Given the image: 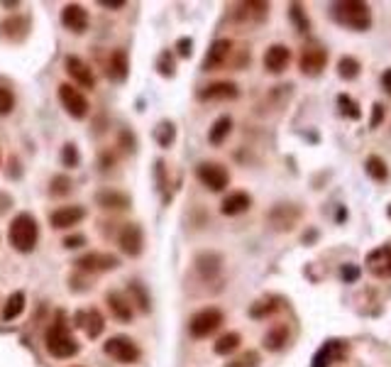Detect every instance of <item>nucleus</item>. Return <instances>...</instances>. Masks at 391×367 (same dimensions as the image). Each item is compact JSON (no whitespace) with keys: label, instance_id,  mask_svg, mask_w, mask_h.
Returning a JSON list of instances; mask_svg holds the SVG:
<instances>
[{"label":"nucleus","instance_id":"nucleus-1","mask_svg":"<svg viewBox=\"0 0 391 367\" xmlns=\"http://www.w3.org/2000/svg\"><path fill=\"white\" fill-rule=\"evenodd\" d=\"M330 17L338 25L352 32H367L372 27V10L362 0H342V3H333L330 6Z\"/></svg>","mask_w":391,"mask_h":367},{"label":"nucleus","instance_id":"nucleus-2","mask_svg":"<svg viewBox=\"0 0 391 367\" xmlns=\"http://www.w3.org/2000/svg\"><path fill=\"white\" fill-rule=\"evenodd\" d=\"M8 240L17 253L27 255L35 250L37 240H40V225H37L35 216L30 213H20V216L12 218L10 228H8Z\"/></svg>","mask_w":391,"mask_h":367},{"label":"nucleus","instance_id":"nucleus-3","mask_svg":"<svg viewBox=\"0 0 391 367\" xmlns=\"http://www.w3.org/2000/svg\"><path fill=\"white\" fill-rule=\"evenodd\" d=\"M46 350H49V355L59 357V360H67V357H73L78 352L76 338L69 333L62 316H59L57 323H52V328L46 331Z\"/></svg>","mask_w":391,"mask_h":367},{"label":"nucleus","instance_id":"nucleus-4","mask_svg":"<svg viewBox=\"0 0 391 367\" xmlns=\"http://www.w3.org/2000/svg\"><path fill=\"white\" fill-rule=\"evenodd\" d=\"M223 311L216 309V306H208V309H201L198 314L191 316L189 321V333L193 338H208L223 326Z\"/></svg>","mask_w":391,"mask_h":367},{"label":"nucleus","instance_id":"nucleus-5","mask_svg":"<svg viewBox=\"0 0 391 367\" xmlns=\"http://www.w3.org/2000/svg\"><path fill=\"white\" fill-rule=\"evenodd\" d=\"M103 350H105V355L123 362V365H134V362L142 357V350L137 348V343L128 336H113L110 341H105Z\"/></svg>","mask_w":391,"mask_h":367},{"label":"nucleus","instance_id":"nucleus-6","mask_svg":"<svg viewBox=\"0 0 391 367\" xmlns=\"http://www.w3.org/2000/svg\"><path fill=\"white\" fill-rule=\"evenodd\" d=\"M196 176L201 181L203 187L211 189V191H223V189L230 184V174L223 164L218 162H201L196 167Z\"/></svg>","mask_w":391,"mask_h":367},{"label":"nucleus","instance_id":"nucleus-7","mask_svg":"<svg viewBox=\"0 0 391 367\" xmlns=\"http://www.w3.org/2000/svg\"><path fill=\"white\" fill-rule=\"evenodd\" d=\"M325 64H328V52H325V47L318 44V42H309L299 59L301 71H304L306 76H318V74H323Z\"/></svg>","mask_w":391,"mask_h":367},{"label":"nucleus","instance_id":"nucleus-8","mask_svg":"<svg viewBox=\"0 0 391 367\" xmlns=\"http://www.w3.org/2000/svg\"><path fill=\"white\" fill-rule=\"evenodd\" d=\"M59 101H62V105L67 108V113L71 115V118L83 120L88 115L86 96H83L78 88H73L71 83H62V86H59Z\"/></svg>","mask_w":391,"mask_h":367},{"label":"nucleus","instance_id":"nucleus-9","mask_svg":"<svg viewBox=\"0 0 391 367\" xmlns=\"http://www.w3.org/2000/svg\"><path fill=\"white\" fill-rule=\"evenodd\" d=\"M367 272L376 280H389L391 277V245H381V248L372 250L365 259Z\"/></svg>","mask_w":391,"mask_h":367},{"label":"nucleus","instance_id":"nucleus-10","mask_svg":"<svg viewBox=\"0 0 391 367\" xmlns=\"http://www.w3.org/2000/svg\"><path fill=\"white\" fill-rule=\"evenodd\" d=\"M301 221V208L293 206V203H279V206H274L272 211H269V223H272V228H277V230H291L296 223Z\"/></svg>","mask_w":391,"mask_h":367},{"label":"nucleus","instance_id":"nucleus-11","mask_svg":"<svg viewBox=\"0 0 391 367\" xmlns=\"http://www.w3.org/2000/svg\"><path fill=\"white\" fill-rule=\"evenodd\" d=\"M62 25L73 35H83L88 30V10L78 3H69L62 10Z\"/></svg>","mask_w":391,"mask_h":367},{"label":"nucleus","instance_id":"nucleus-12","mask_svg":"<svg viewBox=\"0 0 391 367\" xmlns=\"http://www.w3.org/2000/svg\"><path fill=\"white\" fill-rule=\"evenodd\" d=\"M118 264L120 259L108 253H88L76 259V267L83 272H105V269H115Z\"/></svg>","mask_w":391,"mask_h":367},{"label":"nucleus","instance_id":"nucleus-13","mask_svg":"<svg viewBox=\"0 0 391 367\" xmlns=\"http://www.w3.org/2000/svg\"><path fill=\"white\" fill-rule=\"evenodd\" d=\"M118 243H120V248H123L125 255H130V257H137V255L142 253V245H144L142 228H139L137 223H128V225L120 230Z\"/></svg>","mask_w":391,"mask_h":367},{"label":"nucleus","instance_id":"nucleus-14","mask_svg":"<svg viewBox=\"0 0 391 367\" xmlns=\"http://www.w3.org/2000/svg\"><path fill=\"white\" fill-rule=\"evenodd\" d=\"M347 343L345 341H325L323 348L315 352L313 357V367H330L333 362H340L347 355Z\"/></svg>","mask_w":391,"mask_h":367},{"label":"nucleus","instance_id":"nucleus-15","mask_svg":"<svg viewBox=\"0 0 391 367\" xmlns=\"http://www.w3.org/2000/svg\"><path fill=\"white\" fill-rule=\"evenodd\" d=\"M86 218V208L83 206H62L54 213H49V223L57 230H67V228H73Z\"/></svg>","mask_w":391,"mask_h":367},{"label":"nucleus","instance_id":"nucleus-16","mask_svg":"<svg viewBox=\"0 0 391 367\" xmlns=\"http://www.w3.org/2000/svg\"><path fill=\"white\" fill-rule=\"evenodd\" d=\"M240 96V88L232 81H216L208 83L198 91V99L201 101H235Z\"/></svg>","mask_w":391,"mask_h":367},{"label":"nucleus","instance_id":"nucleus-17","mask_svg":"<svg viewBox=\"0 0 391 367\" xmlns=\"http://www.w3.org/2000/svg\"><path fill=\"white\" fill-rule=\"evenodd\" d=\"M232 54V42L230 40H216L208 49L206 59H203V71H216V69L225 67L227 57Z\"/></svg>","mask_w":391,"mask_h":367},{"label":"nucleus","instance_id":"nucleus-18","mask_svg":"<svg viewBox=\"0 0 391 367\" xmlns=\"http://www.w3.org/2000/svg\"><path fill=\"white\" fill-rule=\"evenodd\" d=\"M262 62L269 74H281L284 69L288 67V62H291V49H288L286 44H272V47L264 52Z\"/></svg>","mask_w":391,"mask_h":367},{"label":"nucleus","instance_id":"nucleus-19","mask_svg":"<svg viewBox=\"0 0 391 367\" xmlns=\"http://www.w3.org/2000/svg\"><path fill=\"white\" fill-rule=\"evenodd\" d=\"M64 67H67V74L83 88H96V76L88 69L86 62H81L78 57H67L64 59Z\"/></svg>","mask_w":391,"mask_h":367},{"label":"nucleus","instance_id":"nucleus-20","mask_svg":"<svg viewBox=\"0 0 391 367\" xmlns=\"http://www.w3.org/2000/svg\"><path fill=\"white\" fill-rule=\"evenodd\" d=\"M250 206H252V196L245 191H235V194H230V196L223 198L220 213L223 216H240V213L250 211Z\"/></svg>","mask_w":391,"mask_h":367},{"label":"nucleus","instance_id":"nucleus-21","mask_svg":"<svg viewBox=\"0 0 391 367\" xmlns=\"http://www.w3.org/2000/svg\"><path fill=\"white\" fill-rule=\"evenodd\" d=\"M105 301H108V309L110 314L115 316L118 321H123V323H130L132 321V301L125 299L123 294H118V291H110L108 296H105Z\"/></svg>","mask_w":391,"mask_h":367},{"label":"nucleus","instance_id":"nucleus-22","mask_svg":"<svg viewBox=\"0 0 391 367\" xmlns=\"http://www.w3.org/2000/svg\"><path fill=\"white\" fill-rule=\"evenodd\" d=\"M128 71H130L128 54H125V49H115L108 59V76L113 78V81H125Z\"/></svg>","mask_w":391,"mask_h":367},{"label":"nucleus","instance_id":"nucleus-23","mask_svg":"<svg viewBox=\"0 0 391 367\" xmlns=\"http://www.w3.org/2000/svg\"><path fill=\"white\" fill-rule=\"evenodd\" d=\"M78 321H83L81 326L86 328V336H88V338H98L101 333H103V328H105L103 316L98 314L96 309L86 311V314H78Z\"/></svg>","mask_w":391,"mask_h":367},{"label":"nucleus","instance_id":"nucleus-24","mask_svg":"<svg viewBox=\"0 0 391 367\" xmlns=\"http://www.w3.org/2000/svg\"><path fill=\"white\" fill-rule=\"evenodd\" d=\"M286 343H288V326H284V323L269 328L267 336H264V348L272 352H279Z\"/></svg>","mask_w":391,"mask_h":367},{"label":"nucleus","instance_id":"nucleus-25","mask_svg":"<svg viewBox=\"0 0 391 367\" xmlns=\"http://www.w3.org/2000/svg\"><path fill=\"white\" fill-rule=\"evenodd\" d=\"M230 130H232V118L230 115H220V118L213 123V128L208 130V140H211V145H223V142L227 140Z\"/></svg>","mask_w":391,"mask_h":367},{"label":"nucleus","instance_id":"nucleus-26","mask_svg":"<svg viewBox=\"0 0 391 367\" xmlns=\"http://www.w3.org/2000/svg\"><path fill=\"white\" fill-rule=\"evenodd\" d=\"M365 167H367V174H370L374 181H386V179H389V167H386V162L381 160V157H376V155L367 157Z\"/></svg>","mask_w":391,"mask_h":367},{"label":"nucleus","instance_id":"nucleus-27","mask_svg":"<svg viewBox=\"0 0 391 367\" xmlns=\"http://www.w3.org/2000/svg\"><path fill=\"white\" fill-rule=\"evenodd\" d=\"M240 333H225V336H220L216 341L213 350H216V355H230V352H235L240 348Z\"/></svg>","mask_w":391,"mask_h":367},{"label":"nucleus","instance_id":"nucleus-28","mask_svg":"<svg viewBox=\"0 0 391 367\" xmlns=\"http://www.w3.org/2000/svg\"><path fill=\"white\" fill-rule=\"evenodd\" d=\"M22 311H25V294H22V291H15V294H10V299L6 301V309H3V318L12 321V318H17Z\"/></svg>","mask_w":391,"mask_h":367},{"label":"nucleus","instance_id":"nucleus-29","mask_svg":"<svg viewBox=\"0 0 391 367\" xmlns=\"http://www.w3.org/2000/svg\"><path fill=\"white\" fill-rule=\"evenodd\" d=\"M360 59H355V57H342L338 62V74H340V78H345V81H352V78H357L360 76Z\"/></svg>","mask_w":391,"mask_h":367},{"label":"nucleus","instance_id":"nucleus-30","mask_svg":"<svg viewBox=\"0 0 391 367\" xmlns=\"http://www.w3.org/2000/svg\"><path fill=\"white\" fill-rule=\"evenodd\" d=\"M196 264H198V272L203 274V277H216L218 272H220V257L218 255H201V257L196 259Z\"/></svg>","mask_w":391,"mask_h":367},{"label":"nucleus","instance_id":"nucleus-31","mask_svg":"<svg viewBox=\"0 0 391 367\" xmlns=\"http://www.w3.org/2000/svg\"><path fill=\"white\" fill-rule=\"evenodd\" d=\"M98 203L103 208H128L130 201L125 194H118V191H103V194H98Z\"/></svg>","mask_w":391,"mask_h":367},{"label":"nucleus","instance_id":"nucleus-32","mask_svg":"<svg viewBox=\"0 0 391 367\" xmlns=\"http://www.w3.org/2000/svg\"><path fill=\"white\" fill-rule=\"evenodd\" d=\"M259 362H262L259 352L257 350H247V352H242V355L232 357L225 367H259Z\"/></svg>","mask_w":391,"mask_h":367},{"label":"nucleus","instance_id":"nucleus-33","mask_svg":"<svg viewBox=\"0 0 391 367\" xmlns=\"http://www.w3.org/2000/svg\"><path fill=\"white\" fill-rule=\"evenodd\" d=\"M12 108H15V96H12L10 88L0 86V115L12 113Z\"/></svg>","mask_w":391,"mask_h":367},{"label":"nucleus","instance_id":"nucleus-34","mask_svg":"<svg viewBox=\"0 0 391 367\" xmlns=\"http://www.w3.org/2000/svg\"><path fill=\"white\" fill-rule=\"evenodd\" d=\"M288 15H291V20L296 22V27H299V32H309V17L304 15V8L296 3V6L288 8Z\"/></svg>","mask_w":391,"mask_h":367},{"label":"nucleus","instance_id":"nucleus-35","mask_svg":"<svg viewBox=\"0 0 391 367\" xmlns=\"http://www.w3.org/2000/svg\"><path fill=\"white\" fill-rule=\"evenodd\" d=\"M338 103H340V108H342V113H345L347 118L357 120V118L362 115V113H360V105H357L355 101H350V96H340Z\"/></svg>","mask_w":391,"mask_h":367},{"label":"nucleus","instance_id":"nucleus-36","mask_svg":"<svg viewBox=\"0 0 391 367\" xmlns=\"http://www.w3.org/2000/svg\"><path fill=\"white\" fill-rule=\"evenodd\" d=\"M174 125L171 123H162L159 130H157V140H159L162 147H169L171 142H174Z\"/></svg>","mask_w":391,"mask_h":367},{"label":"nucleus","instance_id":"nucleus-37","mask_svg":"<svg viewBox=\"0 0 391 367\" xmlns=\"http://www.w3.org/2000/svg\"><path fill=\"white\" fill-rule=\"evenodd\" d=\"M279 306L274 304V299L269 301H259V304H254L252 309H250V316H254V318H264L267 314H272V311H277Z\"/></svg>","mask_w":391,"mask_h":367},{"label":"nucleus","instance_id":"nucleus-38","mask_svg":"<svg viewBox=\"0 0 391 367\" xmlns=\"http://www.w3.org/2000/svg\"><path fill=\"white\" fill-rule=\"evenodd\" d=\"M130 289H132L134 299L139 301V309H142V311H150V299L144 296V289H142V287H139L137 282H134V284H130Z\"/></svg>","mask_w":391,"mask_h":367},{"label":"nucleus","instance_id":"nucleus-39","mask_svg":"<svg viewBox=\"0 0 391 367\" xmlns=\"http://www.w3.org/2000/svg\"><path fill=\"white\" fill-rule=\"evenodd\" d=\"M64 164L67 167H76L78 164V152H76V147L73 145H67L64 147Z\"/></svg>","mask_w":391,"mask_h":367},{"label":"nucleus","instance_id":"nucleus-40","mask_svg":"<svg viewBox=\"0 0 391 367\" xmlns=\"http://www.w3.org/2000/svg\"><path fill=\"white\" fill-rule=\"evenodd\" d=\"M159 71L164 74V76H171V74H174V59H171L169 54H162V59H159Z\"/></svg>","mask_w":391,"mask_h":367},{"label":"nucleus","instance_id":"nucleus-41","mask_svg":"<svg viewBox=\"0 0 391 367\" xmlns=\"http://www.w3.org/2000/svg\"><path fill=\"white\" fill-rule=\"evenodd\" d=\"M81 245H86V238L83 235H69V238H64V248H81Z\"/></svg>","mask_w":391,"mask_h":367},{"label":"nucleus","instance_id":"nucleus-42","mask_svg":"<svg viewBox=\"0 0 391 367\" xmlns=\"http://www.w3.org/2000/svg\"><path fill=\"white\" fill-rule=\"evenodd\" d=\"M52 184L57 187V189H52V194H59V196H62V194L69 191V179H64V176H57Z\"/></svg>","mask_w":391,"mask_h":367},{"label":"nucleus","instance_id":"nucleus-43","mask_svg":"<svg viewBox=\"0 0 391 367\" xmlns=\"http://www.w3.org/2000/svg\"><path fill=\"white\" fill-rule=\"evenodd\" d=\"M357 277H360V269H357L355 264H352V267H350V264H345V267H342V280H345V282H355Z\"/></svg>","mask_w":391,"mask_h":367},{"label":"nucleus","instance_id":"nucleus-44","mask_svg":"<svg viewBox=\"0 0 391 367\" xmlns=\"http://www.w3.org/2000/svg\"><path fill=\"white\" fill-rule=\"evenodd\" d=\"M381 86H384V91L391 96V69H386V71L381 74Z\"/></svg>","mask_w":391,"mask_h":367},{"label":"nucleus","instance_id":"nucleus-45","mask_svg":"<svg viewBox=\"0 0 391 367\" xmlns=\"http://www.w3.org/2000/svg\"><path fill=\"white\" fill-rule=\"evenodd\" d=\"M381 115H384V108H381V105L376 103V105H374V120H372V128H376V125H379Z\"/></svg>","mask_w":391,"mask_h":367},{"label":"nucleus","instance_id":"nucleus-46","mask_svg":"<svg viewBox=\"0 0 391 367\" xmlns=\"http://www.w3.org/2000/svg\"><path fill=\"white\" fill-rule=\"evenodd\" d=\"M101 6L103 8H113V10H120V8H125V3L120 0V3H110V0H101Z\"/></svg>","mask_w":391,"mask_h":367},{"label":"nucleus","instance_id":"nucleus-47","mask_svg":"<svg viewBox=\"0 0 391 367\" xmlns=\"http://www.w3.org/2000/svg\"><path fill=\"white\" fill-rule=\"evenodd\" d=\"M179 47H181L179 52L184 54V57H186V54H191V40H181V42H179Z\"/></svg>","mask_w":391,"mask_h":367},{"label":"nucleus","instance_id":"nucleus-48","mask_svg":"<svg viewBox=\"0 0 391 367\" xmlns=\"http://www.w3.org/2000/svg\"><path fill=\"white\" fill-rule=\"evenodd\" d=\"M389 216H391V208H389Z\"/></svg>","mask_w":391,"mask_h":367}]
</instances>
